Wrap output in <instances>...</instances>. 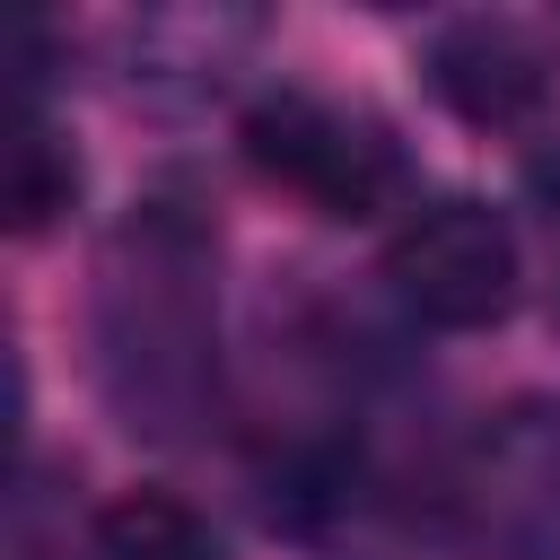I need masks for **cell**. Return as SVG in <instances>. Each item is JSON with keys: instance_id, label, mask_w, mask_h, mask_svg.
<instances>
[{"instance_id": "5b68a950", "label": "cell", "mask_w": 560, "mask_h": 560, "mask_svg": "<svg viewBox=\"0 0 560 560\" xmlns=\"http://www.w3.org/2000/svg\"><path fill=\"white\" fill-rule=\"evenodd\" d=\"M429 88H438V105H455L464 122H481V131H508V122H534L542 114V96H551V70H542V52L508 26V18H455V26H438L429 35Z\"/></svg>"}, {"instance_id": "8992f818", "label": "cell", "mask_w": 560, "mask_h": 560, "mask_svg": "<svg viewBox=\"0 0 560 560\" xmlns=\"http://www.w3.org/2000/svg\"><path fill=\"white\" fill-rule=\"evenodd\" d=\"M88 560H228V551H219V534H210L184 499H166V490H122V499L96 508Z\"/></svg>"}, {"instance_id": "3957f363", "label": "cell", "mask_w": 560, "mask_h": 560, "mask_svg": "<svg viewBox=\"0 0 560 560\" xmlns=\"http://www.w3.org/2000/svg\"><path fill=\"white\" fill-rule=\"evenodd\" d=\"M245 158L298 192L306 210L324 219H376V210H411V166L394 149V131L341 96H315V88H271L245 105Z\"/></svg>"}, {"instance_id": "277c9868", "label": "cell", "mask_w": 560, "mask_h": 560, "mask_svg": "<svg viewBox=\"0 0 560 560\" xmlns=\"http://www.w3.org/2000/svg\"><path fill=\"white\" fill-rule=\"evenodd\" d=\"M516 228L472 201V192H438L411 201L385 236V289L411 324L429 332H481L516 306Z\"/></svg>"}, {"instance_id": "7a4b0ae2", "label": "cell", "mask_w": 560, "mask_h": 560, "mask_svg": "<svg viewBox=\"0 0 560 560\" xmlns=\"http://www.w3.org/2000/svg\"><path fill=\"white\" fill-rule=\"evenodd\" d=\"M438 560H560V402L490 411L429 499Z\"/></svg>"}, {"instance_id": "52a82bcc", "label": "cell", "mask_w": 560, "mask_h": 560, "mask_svg": "<svg viewBox=\"0 0 560 560\" xmlns=\"http://www.w3.org/2000/svg\"><path fill=\"white\" fill-rule=\"evenodd\" d=\"M70 192H79V158H70V140L44 122V105L26 96V105H18V149H9V210H18V236H44V228L70 210Z\"/></svg>"}, {"instance_id": "6da1fadb", "label": "cell", "mask_w": 560, "mask_h": 560, "mask_svg": "<svg viewBox=\"0 0 560 560\" xmlns=\"http://www.w3.org/2000/svg\"><path fill=\"white\" fill-rule=\"evenodd\" d=\"M96 376L140 438H192L219 402V236L192 201H140L96 262Z\"/></svg>"}]
</instances>
